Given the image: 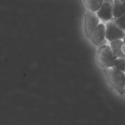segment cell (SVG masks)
Instances as JSON below:
<instances>
[{
	"mask_svg": "<svg viewBox=\"0 0 125 125\" xmlns=\"http://www.w3.org/2000/svg\"><path fill=\"white\" fill-rule=\"evenodd\" d=\"M113 21L121 29L125 31V14L113 19Z\"/></svg>",
	"mask_w": 125,
	"mask_h": 125,
	"instance_id": "8fae6325",
	"label": "cell"
},
{
	"mask_svg": "<svg viewBox=\"0 0 125 125\" xmlns=\"http://www.w3.org/2000/svg\"><path fill=\"white\" fill-rule=\"evenodd\" d=\"M122 42V40H115L110 42V46L114 53V55L119 58V57H124L122 51H121V45Z\"/></svg>",
	"mask_w": 125,
	"mask_h": 125,
	"instance_id": "9c48e42d",
	"label": "cell"
},
{
	"mask_svg": "<svg viewBox=\"0 0 125 125\" xmlns=\"http://www.w3.org/2000/svg\"><path fill=\"white\" fill-rule=\"evenodd\" d=\"M124 95L125 96V94H124Z\"/></svg>",
	"mask_w": 125,
	"mask_h": 125,
	"instance_id": "5bb4252c",
	"label": "cell"
},
{
	"mask_svg": "<svg viewBox=\"0 0 125 125\" xmlns=\"http://www.w3.org/2000/svg\"><path fill=\"white\" fill-rule=\"evenodd\" d=\"M103 70L105 78L111 87L114 89L118 94L124 95L125 89V73L114 67Z\"/></svg>",
	"mask_w": 125,
	"mask_h": 125,
	"instance_id": "6da1fadb",
	"label": "cell"
},
{
	"mask_svg": "<svg viewBox=\"0 0 125 125\" xmlns=\"http://www.w3.org/2000/svg\"><path fill=\"white\" fill-rule=\"evenodd\" d=\"M116 59L117 57L114 55L111 46L108 45H102L97 50L96 61L103 69L113 67Z\"/></svg>",
	"mask_w": 125,
	"mask_h": 125,
	"instance_id": "7a4b0ae2",
	"label": "cell"
},
{
	"mask_svg": "<svg viewBox=\"0 0 125 125\" xmlns=\"http://www.w3.org/2000/svg\"><path fill=\"white\" fill-rule=\"evenodd\" d=\"M120 1H121L123 4H125V0H120Z\"/></svg>",
	"mask_w": 125,
	"mask_h": 125,
	"instance_id": "4fadbf2b",
	"label": "cell"
},
{
	"mask_svg": "<svg viewBox=\"0 0 125 125\" xmlns=\"http://www.w3.org/2000/svg\"><path fill=\"white\" fill-rule=\"evenodd\" d=\"M121 51H122L123 56H125V37L122 40V42L121 45Z\"/></svg>",
	"mask_w": 125,
	"mask_h": 125,
	"instance_id": "7c38bea8",
	"label": "cell"
},
{
	"mask_svg": "<svg viewBox=\"0 0 125 125\" xmlns=\"http://www.w3.org/2000/svg\"><path fill=\"white\" fill-rule=\"evenodd\" d=\"M100 19L95 12H92L89 10L86 11L83 18V27L85 34L88 39H89L94 29L100 23Z\"/></svg>",
	"mask_w": 125,
	"mask_h": 125,
	"instance_id": "3957f363",
	"label": "cell"
},
{
	"mask_svg": "<svg viewBox=\"0 0 125 125\" xmlns=\"http://www.w3.org/2000/svg\"><path fill=\"white\" fill-rule=\"evenodd\" d=\"M125 14V4L120 0H114V18Z\"/></svg>",
	"mask_w": 125,
	"mask_h": 125,
	"instance_id": "ba28073f",
	"label": "cell"
},
{
	"mask_svg": "<svg viewBox=\"0 0 125 125\" xmlns=\"http://www.w3.org/2000/svg\"><path fill=\"white\" fill-rule=\"evenodd\" d=\"M114 67L125 73V56L117 58Z\"/></svg>",
	"mask_w": 125,
	"mask_h": 125,
	"instance_id": "30bf717a",
	"label": "cell"
},
{
	"mask_svg": "<svg viewBox=\"0 0 125 125\" xmlns=\"http://www.w3.org/2000/svg\"><path fill=\"white\" fill-rule=\"evenodd\" d=\"M96 13L103 21L108 22L112 21L114 19V0H104Z\"/></svg>",
	"mask_w": 125,
	"mask_h": 125,
	"instance_id": "5b68a950",
	"label": "cell"
},
{
	"mask_svg": "<svg viewBox=\"0 0 125 125\" xmlns=\"http://www.w3.org/2000/svg\"><path fill=\"white\" fill-rule=\"evenodd\" d=\"M106 40L109 42L123 40L125 37V31L118 26L114 21H108L105 24Z\"/></svg>",
	"mask_w": 125,
	"mask_h": 125,
	"instance_id": "277c9868",
	"label": "cell"
},
{
	"mask_svg": "<svg viewBox=\"0 0 125 125\" xmlns=\"http://www.w3.org/2000/svg\"><path fill=\"white\" fill-rule=\"evenodd\" d=\"M96 46H100L106 40L105 25L100 23L94 29L89 39Z\"/></svg>",
	"mask_w": 125,
	"mask_h": 125,
	"instance_id": "8992f818",
	"label": "cell"
},
{
	"mask_svg": "<svg viewBox=\"0 0 125 125\" xmlns=\"http://www.w3.org/2000/svg\"><path fill=\"white\" fill-rule=\"evenodd\" d=\"M104 0H83V4L87 10L97 12L103 4Z\"/></svg>",
	"mask_w": 125,
	"mask_h": 125,
	"instance_id": "52a82bcc",
	"label": "cell"
}]
</instances>
